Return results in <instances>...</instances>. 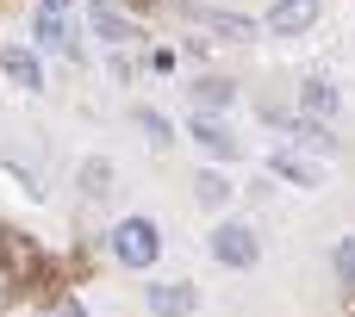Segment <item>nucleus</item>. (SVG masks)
I'll use <instances>...</instances> for the list:
<instances>
[{"label": "nucleus", "mask_w": 355, "mask_h": 317, "mask_svg": "<svg viewBox=\"0 0 355 317\" xmlns=\"http://www.w3.org/2000/svg\"><path fill=\"white\" fill-rule=\"evenodd\" d=\"M50 317H87V311H81L75 299H62V305H56V311H50Z\"/></svg>", "instance_id": "20"}, {"label": "nucleus", "mask_w": 355, "mask_h": 317, "mask_svg": "<svg viewBox=\"0 0 355 317\" xmlns=\"http://www.w3.org/2000/svg\"><path fill=\"white\" fill-rule=\"evenodd\" d=\"M300 106L312 112V118H337V106H343V93L324 81V75H312V81H300Z\"/></svg>", "instance_id": "8"}, {"label": "nucleus", "mask_w": 355, "mask_h": 317, "mask_svg": "<svg viewBox=\"0 0 355 317\" xmlns=\"http://www.w3.org/2000/svg\"><path fill=\"white\" fill-rule=\"evenodd\" d=\"M212 255H218L225 268H256V262H262V243H256V230H250V224H237V218H231V224H218V230H212Z\"/></svg>", "instance_id": "2"}, {"label": "nucleus", "mask_w": 355, "mask_h": 317, "mask_svg": "<svg viewBox=\"0 0 355 317\" xmlns=\"http://www.w3.org/2000/svg\"><path fill=\"white\" fill-rule=\"evenodd\" d=\"M193 143H200V150H212L218 162H231V156H243V150H237V137H231V131H225L218 118H200V112H193Z\"/></svg>", "instance_id": "9"}, {"label": "nucleus", "mask_w": 355, "mask_h": 317, "mask_svg": "<svg viewBox=\"0 0 355 317\" xmlns=\"http://www.w3.org/2000/svg\"><path fill=\"white\" fill-rule=\"evenodd\" d=\"M193 193H200V206H212V212H218V206H225L237 187H231L225 174H200V181H193Z\"/></svg>", "instance_id": "15"}, {"label": "nucleus", "mask_w": 355, "mask_h": 317, "mask_svg": "<svg viewBox=\"0 0 355 317\" xmlns=\"http://www.w3.org/2000/svg\"><path fill=\"white\" fill-rule=\"evenodd\" d=\"M237 93H231V81H193V112L206 106V112H218V106H231Z\"/></svg>", "instance_id": "14"}, {"label": "nucleus", "mask_w": 355, "mask_h": 317, "mask_svg": "<svg viewBox=\"0 0 355 317\" xmlns=\"http://www.w3.org/2000/svg\"><path fill=\"white\" fill-rule=\"evenodd\" d=\"M312 19H318V0H275V6H268V31H275V37L312 31Z\"/></svg>", "instance_id": "7"}, {"label": "nucleus", "mask_w": 355, "mask_h": 317, "mask_svg": "<svg viewBox=\"0 0 355 317\" xmlns=\"http://www.w3.org/2000/svg\"><path fill=\"white\" fill-rule=\"evenodd\" d=\"M337 274L355 287V237H343V243H337Z\"/></svg>", "instance_id": "19"}, {"label": "nucleus", "mask_w": 355, "mask_h": 317, "mask_svg": "<svg viewBox=\"0 0 355 317\" xmlns=\"http://www.w3.org/2000/svg\"><path fill=\"white\" fill-rule=\"evenodd\" d=\"M0 268H6L12 280H31V274H37V243H31L25 230H6V224H0Z\"/></svg>", "instance_id": "6"}, {"label": "nucleus", "mask_w": 355, "mask_h": 317, "mask_svg": "<svg viewBox=\"0 0 355 317\" xmlns=\"http://www.w3.org/2000/svg\"><path fill=\"white\" fill-rule=\"evenodd\" d=\"M187 12H193L200 25H212V31H225V37H256V25H250V19H231V12H212V6H200V0H193Z\"/></svg>", "instance_id": "12"}, {"label": "nucleus", "mask_w": 355, "mask_h": 317, "mask_svg": "<svg viewBox=\"0 0 355 317\" xmlns=\"http://www.w3.org/2000/svg\"><path fill=\"white\" fill-rule=\"evenodd\" d=\"M144 299H150V317H193L200 311V287L193 280H156Z\"/></svg>", "instance_id": "3"}, {"label": "nucleus", "mask_w": 355, "mask_h": 317, "mask_svg": "<svg viewBox=\"0 0 355 317\" xmlns=\"http://www.w3.org/2000/svg\"><path fill=\"white\" fill-rule=\"evenodd\" d=\"M37 6H44V12H69V0H37Z\"/></svg>", "instance_id": "21"}, {"label": "nucleus", "mask_w": 355, "mask_h": 317, "mask_svg": "<svg viewBox=\"0 0 355 317\" xmlns=\"http://www.w3.org/2000/svg\"><path fill=\"white\" fill-rule=\"evenodd\" d=\"M37 44H50V50L75 56V37H69V19H62V12H44V6H37Z\"/></svg>", "instance_id": "11"}, {"label": "nucleus", "mask_w": 355, "mask_h": 317, "mask_svg": "<svg viewBox=\"0 0 355 317\" xmlns=\"http://www.w3.org/2000/svg\"><path fill=\"white\" fill-rule=\"evenodd\" d=\"M0 75H6L12 87H25V93H37V87H44V62H37L25 44H0Z\"/></svg>", "instance_id": "5"}, {"label": "nucleus", "mask_w": 355, "mask_h": 317, "mask_svg": "<svg viewBox=\"0 0 355 317\" xmlns=\"http://www.w3.org/2000/svg\"><path fill=\"white\" fill-rule=\"evenodd\" d=\"M94 31H100L106 44H131V37H137V25H131L119 6H106V0H94Z\"/></svg>", "instance_id": "10"}, {"label": "nucleus", "mask_w": 355, "mask_h": 317, "mask_svg": "<svg viewBox=\"0 0 355 317\" xmlns=\"http://www.w3.org/2000/svg\"><path fill=\"white\" fill-rule=\"evenodd\" d=\"M293 137H300V143H312V150H337V137H331L324 125H312V118H300V125H293Z\"/></svg>", "instance_id": "17"}, {"label": "nucleus", "mask_w": 355, "mask_h": 317, "mask_svg": "<svg viewBox=\"0 0 355 317\" xmlns=\"http://www.w3.org/2000/svg\"><path fill=\"white\" fill-rule=\"evenodd\" d=\"M81 193H87V199L112 193V162H106V156H87V162H81Z\"/></svg>", "instance_id": "13"}, {"label": "nucleus", "mask_w": 355, "mask_h": 317, "mask_svg": "<svg viewBox=\"0 0 355 317\" xmlns=\"http://www.w3.org/2000/svg\"><path fill=\"white\" fill-rule=\"evenodd\" d=\"M0 168H6V174H12V181L25 187V199H44V187H37V174H31V168H25V162H19L12 150H0Z\"/></svg>", "instance_id": "16"}, {"label": "nucleus", "mask_w": 355, "mask_h": 317, "mask_svg": "<svg viewBox=\"0 0 355 317\" xmlns=\"http://www.w3.org/2000/svg\"><path fill=\"white\" fill-rule=\"evenodd\" d=\"M268 174L287 181V187H300V193H318V187H324V168L306 162V156H293V150H275V156H268Z\"/></svg>", "instance_id": "4"}, {"label": "nucleus", "mask_w": 355, "mask_h": 317, "mask_svg": "<svg viewBox=\"0 0 355 317\" xmlns=\"http://www.w3.org/2000/svg\"><path fill=\"white\" fill-rule=\"evenodd\" d=\"M112 255H119V268H150L156 255H162V224L156 218H119L112 224Z\"/></svg>", "instance_id": "1"}, {"label": "nucleus", "mask_w": 355, "mask_h": 317, "mask_svg": "<svg viewBox=\"0 0 355 317\" xmlns=\"http://www.w3.org/2000/svg\"><path fill=\"white\" fill-rule=\"evenodd\" d=\"M137 125H144V137H150V143H168V137H175V131H168V118H162V112H150V106L137 112Z\"/></svg>", "instance_id": "18"}]
</instances>
